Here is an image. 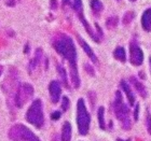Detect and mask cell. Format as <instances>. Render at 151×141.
<instances>
[{
  "instance_id": "cell-2",
  "label": "cell",
  "mask_w": 151,
  "mask_h": 141,
  "mask_svg": "<svg viewBox=\"0 0 151 141\" xmlns=\"http://www.w3.org/2000/svg\"><path fill=\"white\" fill-rule=\"evenodd\" d=\"M114 112L122 127L124 129L131 128V121H129V109L127 108L122 99V95L120 92H116V99H114Z\"/></svg>"
},
{
  "instance_id": "cell-15",
  "label": "cell",
  "mask_w": 151,
  "mask_h": 141,
  "mask_svg": "<svg viewBox=\"0 0 151 141\" xmlns=\"http://www.w3.org/2000/svg\"><path fill=\"white\" fill-rule=\"evenodd\" d=\"M91 8L95 13H99L103 10V3L99 0H91Z\"/></svg>"
},
{
  "instance_id": "cell-22",
  "label": "cell",
  "mask_w": 151,
  "mask_h": 141,
  "mask_svg": "<svg viewBox=\"0 0 151 141\" xmlns=\"http://www.w3.org/2000/svg\"><path fill=\"white\" fill-rule=\"evenodd\" d=\"M138 110H139V104H137L135 108V113H134V119H135V121L138 120Z\"/></svg>"
},
{
  "instance_id": "cell-5",
  "label": "cell",
  "mask_w": 151,
  "mask_h": 141,
  "mask_svg": "<svg viewBox=\"0 0 151 141\" xmlns=\"http://www.w3.org/2000/svg\"><path fill=\"white\" fill-rule=\"evenodd\" d=\"M26 120L36 127H41L43 124V111H42V102L40 99H36L29 107L26 113Z\"/></svg>"
},
{
  "instance_id": "cell-21",
  "label": "cell",
  "mask_w": 151,
  "mask_h": 141,
  "mask_svg": "<svg viewBox=\"0 0 151 141\" xmlns=\"http://www.w3.org/2000/svg\"><path fill=\"white\" fill-rule=\"evenodd\" d=\"M51 117H52V120H58L60 117V111H55L51 114Z\"/></svg>"
},
{
  "instance_id": "cell-1",
  "label": "cell",
  "mask_w": 151,
  "mask_h": 141,
  "mask_svg": "<svg viewBox=\"0 0 151 141\" xmlns=\"http://www.w3.org/2000/svg\"><path fill=\"white\" fill-rule=\"evenodd\" d=\"M54 49L58 54H60L64 58H66L70 66V77L75 87L80 86V78L77 69V51H76L73 41L71 38L63 35L60 39L54 42Z\"/></svg>"
},
{
  "instance_id": "cell-19",
  "label": "cell",
  "mask_w": 151,
  "mask_h": 141,
  "mask_svg": "<svg viewBox=\"0 0 151 141\" xmlns=\"http://www.w3.org/2000/svg\"><path fill=\"white\" fill-rule=\"evenodd\" d=\"M146 125H147V130L151 135V115L149 111H147V114H146Z\"/></svg>"
},
{
  "instance_id": "cell-3",
  "label": "cell",
  "mask_w": 151,
  "mask_h": 141,
  "mask_svg": "<svg viewBox=\"0 0 151 141\" xmlns=\"http://www.w3.org/2000/svg\"><path fill=\"white\" fill-rule=\"evenodd\" d=\"M90 122H91L90 114L86 110L83 99L80 98L77 104V124H78L80 135L85 136L88 134V128H90Z\"/></svg>"
},
{
  "instance_id": "cell-12",
  "label": "cell",
  "mask_w": 151,
  "mask_h": 141,
  "mask_svg": "<svg viewBox=\"0 0 151 141\" xmlns=\"http://www.w3.org/2000/svg\"><path fill=\"white\" fill-rule=\"evenodd\" d=\"M71 139V125L68 122H65L62 129V141H70Z\"/></svg>"
},
{
  "instance_id": "cell-26",
  "label": "cell",
  "mask_w": 151,
  "mask_h": 141,
  "mask_svg": "<svg viewBox=\"0 0 151 141\" xmlns=\"http://www.w3.org/2000/svg\"><path fill=\"white\" fill-rule=\"evenodd\" d=\"M150 68H151V58H150Z\"/></svg>"
},
{
  "instance_id": "cell-4",
  "label": "cell",
  "mask_w": 151,
  "mask_h": 141,
  "mask_svg": "<svg viewBox=\"0 0 151 141\" xmlns=\"http://www.w3.org/2000/svg\"><path fill=\"white\" fill-rule=\"evenodd\" d=\"M9 137L13 141H40V139L26 126L16 124L10 129Z\"/></svg>"
},
{
  "instance_id": "cell-16",
  "label": "cell",
  "mask_w": 151,
  "mask_h": 141,
  "mask_svg": "<svg viewBox=\"0 0 151 141\" xmlns=\"http://www.w3.org/2000/svg\"><path fill=\"white\" fill-rule=\"evenodd\" d=\"M40 52H41L40 50H38V51H37V55H36V57L32 60V63H30V66H29V71H30V72H32V70L35 69L36 67L38 66V64L40 63V60H41V55H39V54H40Z\"/></svg>"
},
{
  "instance_id": "cell-18",
  "label": "cell",
  "mask_w": 151,
  "mask_h": 141,
  "mask_svg": "<svg viewBox=\"0 0 151 141\" xmlns=\"http://www.w3.org/2000/svg\"><path fill=\"white\" fill-rule=\"evenodd\" d=\"M57 70H58V72H60V75L62 77V80H63L64 84H65V86H68V84H67V78H66V71H65V69H64L62 66H57Z\"/></svg>"
},
{
  "instance_id": "cell-25",
  "label": "cell",
  "mask_w": 151,
  "mask_h": 141,
  "mask_svg": "<svg viewBox=\"0 0 151 141\" xmlns=\"http://www.w3.org/2000/svg\"><path fill=\"white\" fill-rule=\"evenodd\" d=\"M116 141H131V140H122V139H118Z\"/></svg>"
},
{
  "instance_id": "cell-27",
  "label": "cell",
  "mask_w": 151,
  "mask_h": 141,
  "mask_svg": "<svg viewBox=\"0 0 151 141\" xmlns=\"http://www.w3.org/2000/svg\"><path fill=\"white\" fill-rule=\"evenodd\" d=\"M131 1H135V0H131Z\"/></svg>"
},
{
  "instance_id": "cell-17",
  "label": "cell",
  "mask_w": 151,
  "mask_h": 141,
  "mask_svg": "<svg viewBox=\"0 0 151 141\" xmlns=\"http://www.w3.org/2000/svg\"><path fill=\"white\" fill-rule=\"evenodd\" d=\"M104 112L105 109L104 107H99V109L97 111V115H98V121H99V126L101 128H105V122H104Z\"/></svg>"
},
{
  "instance_id": "cell-10",
  "label": "cell",
  "mask_w": 151,
  "mask_h": 141,
  "mask_svg": "<svg viewBox=\"0 0 151 141\" xmlns=\"http://www.w3.org/2000/svg\"><path fill=\"white\" fill-rule=\"evenodd\" d=\"M78 39H79V42H80V44H81V47H82V49L84 50V52L86 54H88V56L91 58L94 63H97V58H96V56H95V54H94V52L92 51V49L90 47V45H88L86 42H85L83 39H82L81 37H78Z\"/></svg>"
},
{
  "instance_id": "cell-23",
  "label": "cell",
  "mask_w": 151,
  "mask_h": 141,
  "mask_svg": "<svg viewBox=\"0 0 151 141\" xmlns=\"http://www.w3.org/2000/svg\"><path fill=\"white\" fill-rule=\"evenodd\" d=\"M52 9H56V1L55 0H52Z\"/></svg>"
},
{
  "instance_id": "cell-20",
  "label": "cell",
  "mask_w": 151,
  "mask_h": 141,
  "mask_svg": "<svg viewBox=\"0 0 151 141\" xmlns=\"http://www.w3.org/2000/svg\"><path fill=\"white\" fill-rule=\"evenodd\" d=\"M62 108L64 111H66L69 108V99L67 97H63V101H62Z\"/></svg>"
},
{
  "instance_id": "cell-6",
  "label": "cell",
  "mask_w": 151,
  "mask_h": 141,
  "mask_svg": "<svg viewBox=\"0 0 151 141\" xmlns=\"http://www.w3.org/2000/svg\"><path fill=\"white\" fill-rule=\"evenodd\" d=\"M32 95H34V87H32V85L28 84V83L22 84L15 96L16 106L19 107V108H22L24 106V104H26L32 97Z\"/></svg>"
},
{
  "instance_id": "cell-24",
  "label": "cell",
  "mask_w": 151,
  "mask_h": 141,
  "mask_svg": "<svg viewBox=\"0 0 151 141\" xmlns=\"http://www.w3.org/2000/svg\"><path fill=\"white\" fill-rule=\"evenodd\" d=\"M2 70H3V68L0 66V75H1V73H2Z\"/></svg>"
},
{
  "instance_id": "cell-8",
  "label": "cell",
  "mask_w": 151,
  "mask_h": 141,
  "mask_svg": "<svg viewBox=\"0 0 151 141\" xmlns=\"http://www.w3.org/2000/svg\"><path fill=\"white\" fill-rule=\"evenodd\" d=\"M49 92H50V96H51L52 102H54V104L58 102L60 97V93H62L60 82H57V81L51 82L50 85H49Z\"/></svg>"
},
{
  "instance_id": "cell-13",
  "label": "cell",
  "mask_w": 151,
  "mask_h": 141,
  "mask_svg": "<svg viewBox=\"0 0 151 141\" xmlns=\"http://www.w3.org/2000/svg\"><path fill=\"white\" fill-rule=\"evenodd\" d=\"M131 81H132L133 85H134V86H135V88L137 89V92L139 93V95H140L142 97H146V96H147V91H146L145 85L142 84V82H139L138 80H136L134 77H132V78H131Z\"/></svg>"
},
{
  "instance_id": "cell-14",
  "label": "cell",
  "mask_w": 151,
  "mask_h": 141,
  "mask_svg": "<svg viewBox=\"0 0 151 141\" xmlns=\"http://www.w3.org/2000/svg\"><path fill=\"white\" fill-rule=\"evenodd\" d=\"M113 55L116 57V59L120 60V62H125L126 60V54H125V50L123 49L122 47H118L113 52Z\"/></svg>"
},
{
  "instance_id": "cell-9",
  "label": "cell",
  "mask_w": 151,
  "mask_h": 141,
  "mask_svg": "<svg viewBox=\"0 0 151 141\" xmlns=\"http://www.w3.org/2000/svg\"><path fill=\"white\" fill-rule=\"evenodd\" d=\"M142 26L146 31H151V8L146 10L142 14Z\"/></svg>"
},
{
  "instance_id": "cell-11",
  "label": "cell",
  "mask_w": 151,
  "mask_h": 141,
  "mask_svg": "<svg viewBox=\"0 0 151 141\" xmlns=\"http://www.w3.org/2000/svg\"><path fill=\"white\" fill-rule=\"evenodd\" d=\"M121 87H122V89L126 94V97H127V99H129V104H132L133 106L134 102H135V96H134V94H133V92H132V89H131V87L129 86V84H127L125 81H121Z\"/></svg>"
},
{
  "instance_id": "cell-7",
  "label": "cell",
  "mask_w": 151,
  "mask_h": 141,
  "mask_svg": "<svg viewBox=\"0 0 151 141\" xmlns=\"http://www.w3.org/2000/svg\"><path fill=\"white\" fill-rule=\"evenodd\" d=\"M129 60L134 66H140L144 62V53L136 42H132L129 45Z\"/></svg>"
}]
</instances>
